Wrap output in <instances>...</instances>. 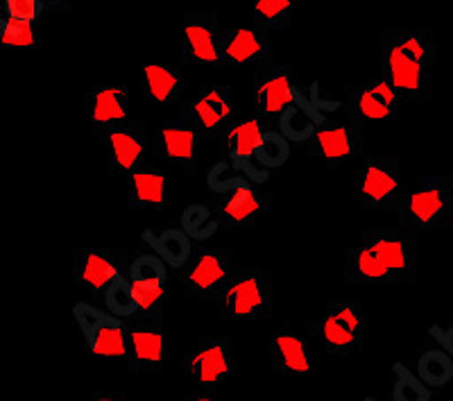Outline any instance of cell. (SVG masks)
<instances>
[{
	"label": "cell",
	"mask_w": 453,
	"mask_h": 401,
	"mask_svg": "<svg viewBox=\"0 0 453 401\" xmlns=\"http://www.w3.org/2000/svg\"><path fill=\"white\" fill-rule=\"evenodd\" d=\"M383 80L406 100L424 98L435 75V39L431 30L386 32L381 52Z\"/></svg>",
	"instance_id": "cell-1"
},
{
	"label": "cell",
	"mask_w": 453,
	"mask_h": 401,
	"mask_svg": "<svg viewBox=\"0 0 453 401\" xmlns=\"http://www.w3.org/2000/svg\"><path fill=\"white\" fill-rule=\"evenodd\" d=\"M218 306L226 320L257 322L273 309V283L265 267H232L218 293Z\"/></svg>",
	"instance_id": "cell-2"
},
{
	"label": "cell",
	"mask_w": 453,
	"mask_h": 401,
	"mask_svg": "<svg viewBox=\"0 0 453 401\" xmlns=\"http://www.w3.org/2000/svg\"><path fill=\"white\" fill-rule=\"evenodd\" d=\"M392 209L403 229L412 234L444 225L453 209V180L449 175L422 177L408 193L399 196Z\"/></svg>",
	"instance_id": "cell-3"
},
{
	"label": "cell",
	"mask_w": 453,
	"mask_h": 401,
	"mask_svg": "<svg viewBox=\"0 0 453 401\" xmlns=\"http://www.w3.org/2000/svg\"><path fill=\"white\" fill-rule=\"evenodd\" d=\"M318 338L331 356L358 354L365 338V324L358 302H335L318 320Z\"/></svg>",
	"instance_id": "cell-4"
},
{
	"label": "cell",
	"mask_w": 453,
	"mask_h": 401,
	"mask_svg": "<svg viewBox=\"0 0 453 401\" xmlns=\"http://www.w3.org/2000/svg\"><path fill=\"white\" fill-rule=\"evenodd\" d=\"M73 315L87 338L88 350L103 359L127 356V327L113 313L96 309L91 304H75Z\"/></svg>",
	"instance_id": "cell-5"
},
{
	"label": "cell",
	"mask_w": 453,
	"mask_h": 401,
	"mask_svg": "<svg viewBox=\"0 0 453 401\" xmlns=\"http://www.w3.org/2000/svg\"><path fill=\"white\" fill-rule=\"evenodd\" d=\"M181 52L193 66H213L222 62V32L218 19L206 12H193L181 23Z\"/></svg>",
	"instance_id": "cell-6"
},
{
	"label": "cell",
	"mask_w": 453,
	"mask_h": 401,
	"mask_svg": "<svg viewBox=\"0 0 453 401\" xmlns=\"http://www.w3.org/2000/svg\"><path fill=\"white\" fill-rule=\"evenodd\" d=\"M236 366L232 338H202L196 350L184 359V370L200 383L204 390H211Z\"/></svg>",
	"instance_id": "cell-7"
},
{
	"label": "cell",
	"mask_w": 453,
	"mask_h": 401,
	"mask_svg": "<svg viewBox=\"0 0 453 401\" xmlns=\"http://www.w3.org/2000/svg\"><path fill=\"white\" fill-rule=\"evenodd\" d=\"M363 243L372 247L376 257L381 258L390 274V283L411 281L418 270V257H415V241L412 232L399 229V232H365Z\"/></svg>",
	"instance_id": "cell-8"
},
{
	"label": "cell",
	"mask_w": 453,
	"mask_h": 401,
	"mask_svg": "<svg viewBox=\"0 0 453 401\" xmlns=\"http://www.w3.org/2000/svg\"><path fill=\"white\" fill-rule=\"evenodd\" d=\"M232 263L220 250H197L184 266V289L193 299L218 297L222 283L232 273Z\"/></svg>",
	"instance_id": "cell-9"
},
{
	"label": "cell",
	"mask_w": 453,
	"mask_h": 401,
	"mask_svg": "<svg viewBox=\"0 0 453 401\" xmlns=\"http://www.w3.org/2000/svg\"><path fill=\"white\" fill-rule=\"evenodd\" d=\"M402 190L399 161L395 157H370L363 164L361 196L367 209H390Z\"/></svg>",
	"instance_id": "cell-10"
},
{
	"label": "cell",
	"mask_w": 453,
	"mask_h": 401,
	"mask_svg": "<svg viewBox=\"0 0 453 401\" xmlns=\"http://www.w3.org/2000/svg\"><path fill=\"white\" fill-rule=\"evenodd\" d=\"M196 129L204 136H216L225 132L226 123L234 116V91L226 84H211L200 91L196 100L184 109Z\"/></svg>",
	"instance_id": "cell-11"
},
{
	"label": "cell",
	"mask_w": 453,
	"mask_h": 401,
	"mask_svg": "<svg viewBox=\"0 0 453 401\" xmlns=\"http://www.w3.org/2000/svg\"><path fill=\"white\" fill-rule=\"evenodd\" d=\"M129 370L152 374L164 366V334L157 320H143L127 327Z\"/></svg>",
	"instance_id": "cell-12"
},
{
	"label": "cell",
	"mask_w": 453,
	"mask_h": 401,
	"mask_svg": "<svg viewBox=\"0 0 453 401\" xmlns=\"http://www.w3.org/2000/svg\"><path fill=\"white\" fill-rule=\"evenodd\" d=\"M295 100H297V91L290 84L288 73L283 68L261 64V71L257 73V82H254V107L263 119H279Z\"/></svg>",
	"instance_id": "cell-13"
},
{
	"label": "cell",
	"mask_w": 453,
	"mask_h": 401,
	"mask_svg": "<svg viewBox=\"0 0 453 401\" xmlns=\"http://www.w3.org/2000/svg\"><path fill=\"white\" fill-rule=\"evenodd\" d=\"M109 166L111 173L119 175H132L145 161V136L141 123L125 120L107 132Z\"/></svg>",
	"instance_id": "cell-14"
},
{
	"label": "cell",
	"mask_w": 453,
	"mask_h": 401,
	"mask_svg": "<svg viewBox=\"0 0 453 401\" xmlns=\"http://www.w3.org/2000/svg\"><path fill=\"white\" fill-rule=\"evenodd\" d=\"M315 152L326 161H345L358 155L363 148L361 119L351 116L349 120L326 123L313 134Z\"/></svg>",
	"instance_id": "cell-15"
},
{
	"label": "cell",
	"mask_w": 453,
	"mask_h": 401,
	"mask_svg": "<svg viewBox=\"0 0 453 401\" xmlns=\"http://www.w3.org/2000/svg\"><path fill=\"white\" fill-rule=\"evenodd\" d=\"M273 42L270 32L261 27H236L232 32H222V62L232 66L245 64H265Z\"/></svg>",
	"instance_id": "cell-16"
},
{
	"label": "cell",
	"mask_w": 453,
	"mask_h": 401,
	"mask_svg": "<svg viewBox=\"0 0 453 401\" xmlns=\"http://www.w3.org/2000/svg\"><path fill=\"white\" fill-rule=\"evenodd\" d=\"M399 93L388 80L376 84H363L349 91L351 116L361 120H392L399 112Z\"/></svg>",
	"instance_id": "cell-17"
},
{
	"label": "cell",
	"mask_w": 453,
	"mask_h": 401,
	"mask_svg": "<svg viewBox=\"0 0 453 401\" xmlns=\"http://www.w3.org/2000/svg\"><path fill=\"white\" fill-rule=\"evenodd\" d=\"M265 196H261L248 180L234 177L229 193L220 204V218L226 227H245L263 212Z\"/></svg>",
	"instance_id": "cell-18"
},
{
	"label": "cell",
	"mask_w": 453,
	"mask_h": 401,
	"mask_svg": "<svg viewBox=\"0 0 453 401\" xmlns=\"http://www.w3.org/2000/svg\"><path fill=\"white\" fill-rule=\"evenodd\" d=\"M273 370L283 376L311 372V351L304 335L293 329H279L273 335Z\"/></svg>",
	"instance_id": "cell-19"
},
{
	"label": "cell",
	"mask_w": 453,
	"mask_h": 401,
	"mask_svg": "<svg viewBox=\"0 0 453 401\" xmlns=\"http://www.w3.org/2000/svg\"><path fill=\"white\" fill-rule=\"evenodd\" d=\"M93 125L109 132L127 120V89L125 84H103L93 91Z\"/></svg>",
	"instance_id": "cell-20"
},
{
	"label": "cell",
	"mask_w": 453,
	"mask_h": 401,
	"mask_svg": "<svg viewBox=\"0 0 453 401\" xmlns=\"http://www.w3.org/2000/svg\"><path fill=\"white\" fill-rule=\"evenodd\" d=\"M78 281L91 290H107L116 279L123 277L119 263L104 250H82L78 254Z\"/></svg>",
	"instance_id": "cell-21"
},
{
	"label": "cell",
	"mask_w": 453,
	"mask_h": 401,
	"mask_svg": "<svg viewBox=\"0 0 453 401\" xmlns=\"http://www.w3.org/2000/svg\"><path fill=\"white\" fill-rule=\"evenodd\" d=\"M197 129L191 123V119L181 113L180 119L168 120L161 129V139H164L165 155L180 166H191L196 161V143H197Z\"/></svg>",
	"instance_id": "cell-22"
},
{
	"label": "cell",
	"mask_w": 453,
	"mask_h": 401,
	"mask_svg": "<svg viewBox=\"0 0 453 401\" xmlns=\"http://www.w3.org/2000/svg\"><path fill=\"white\" fill-rule=\"evenodd\" d=\"M345 274L354 283H390V274L381 258L363 241L347 250Z\"/></svg>",
	"instance_id": "cell-23"
},
{
	"label": "cell",
	"mask_w": 453,
	"mask_h": 401,
	"mask_svg": "<svg viewBox=\"0 0 453 401\" xmlns=\"http://www.w3.org/2000/svg\"><path fill=\"white\" fill-rule=\"evenodd\" d=\"M165 196V181L159 173L152 170H134L129 175L127 184V202L129 209L136 212H152L164 204Z\"/></svg>",
	"instance_id": "cell-24"
},
{
	"label": "cell",
	"mask_w": 453,
	"mask_h": 401,
	"mask_svg": "<svg viewBox=\"0 0 453 401\" xmlns=\"http://www.w3.org/2000/svg\"><path fill=\"white\" fill-rule=\"evenodd\" d=\"M263 125L257 119L242 120L229 127V132L225 134V150L229 159L238 166H248L250 159H254V152H257V145L263 136Z\"/></svg>",
	"instance_id": "cell-25"
},
{
	"label": "cell",
	"mask_w": 453,
	"mask_h": 401,
	"mask_svg": "<svg viewBox=\"0 0 453 401\" xmlns=\"http://www.w3.org/2000/svg\"><path fill=\"white\" fill-rule=\"evenodd\" d=\"M143 241L148 243L150 250L155 254H159L165 261V266L170 267H184L188 263L193 254L191 247V236L181 229H168L164 234H152L145 232Z\"/></svg>",
	"instance_id": "cell-26"
},
{
	"label": "cell",
	"mask_w": 453,
	"mask_h": 401,
	"mask_svg": "<svg viewBox=\"0 0 453 401\" xmlns=\"http://www.w3.org/2000/svg\"><path fill=\"white\" fill-rule=\"evenodd\" d=\"M143 75L148 98L152 103L165 104L177 98V93H180V73H177V68L164 66V64H148Z\"/></svg>",
	"instance_id": "cell-27"
},
{
	"label": "cell",
	"mask_w": 453,
	"mask_h": 401,
	"mask_svg": "<svg viewBox=\"0 0 453 401\" xmlns=\"http://www.w3.org/2000/svg\"><path fill=\"white\" fill-rule=\"evenodd\" d=\"M418 374L428 388L447 386L453 379V356L447 350H428L419 356Z\"/></svg>",
	"instance_id": "cell-28"
},
{
	"label": "cell",
	"mask_w": 453,
	"mask_h": 401,
	"mask_svg": "<svg viewBox=\"0 0 453 401\" xmlns=\"http://www.w3.org/2000/svg\"><path fill=\"white\" fill-rule=\"evenodd\" d=\"M136 302V318L159 320L164 306V281H145V279H129Z\"/></svg>",
	"instance_id": "cell-29"
},
{
	"label": "cell",
	"mask_w": 453,
	"mask_h": 401,
	"mask_svg": "<svg viewBox=\"0 0 453 401\" xmlns=\"http://www.w3.org/2000/svg\"><path fill=\"white\" fill-rule=\"evenodd\" d=\"M293 0H254V23L265 32L286 30L290 23Z\"/></svg>",
	"instance_id": "cell-30"
},
{
	"label": "cell",
	"mask_w": 453,
	"mask_h": 401,
	"mask_svg": "<svg viewBox=\"0 0 453 401\" xmlns=\"http://www.w3.org/2000/svg\"><path fill=\"white\" fill-rule=\"evenodd\" d=\"M290 157V143L288 139L283 136L281 132H263L261 141L257 145V152H254V159L261 166L263 170H273L283 166Z\"/></svg>",
	"instance_id": "cell-31"
},
{
	"label": "cell",
	"mask_w": 453,
	"mask_h": 401,
	"mask_svg": "<svg viewBox=\"0 0 453 401\" xmlns=\"http://www.w3.org/2000/svg\"><path fill=\"white\" fill-rule=\"evenodd\" d=\"M279 123H281V134L288 141L313 139L315 129H318L309 112H306V107H297L295 103L286 107V112L279 116Z\"/></svg>",
	"instance_id": "cell-32"
},
{
	"label": "cell",
	"mask_w": 453,
	"mask_h": 401,
	"mask_svg": "<svg viewBox=\"0 0 453 401\" xmlns=\"http://www.w3.org/2000/svg\"><path fill=\"white\" fill-rule=\"evenodd\" d=\"M104 306H107L109 313H113L116 318H134L136 302L129 279H116V281L104 290Z\"/></svg>",
	"instance_id": "cell-33"
},
{
	"label": "cell",
	"mask_w": 453,
	"mask_h": 401,
	"mask_svg": "<svg viewBox=\"0 0 453 401\" xmlns=\"http://www.w3.org/2000/svg\"><path fill=\"white\" fill-rule=\"evenodd\" d=\"M392 372H395V379H396L395 388H392V399L396 401L431 399V390H428L426 383H424L422 379H415L406 366L396 363V366L392 367Z\"/></svg>",
	"instance_id": "cell-34"
},
{
	"label": "cell",
	"mask_w": 453,
	"mask_h": 401,
	"mask_svg": "<svg viewBox=\"0 0 453 401\" xmlns=\"http://www.w3.org/2000/svg\"><path fill=\"white\" fill-rule=\"evenodd\" d=\"M218 229L216 218L211 216V212L202 204L188 206L184 212V232L191 238H197V241H204V238L213 236Z\"/></svg>",
	"instance_id": "cell-35"
},
{
	"label": "cell",
	"mask_w": 453,
	"mask_h": 401,
	"mask_svg": "<svg viewBox=\"0 0 453 401\" xmlns=\"http://www.w3.org/2000/svg\"><path fill=\"white\" fill-rule=\"evenodd\" d=\"M129 279H145V281L165 283V261L159 254H141L129 266Z\"/></svg>",
	"instance_id": "cell-36"
},
{
	"label": "cell",
	"mask_w": 453,
	"mask_h": 401,
	"mask_svg": "<svg viewBox=\"0 0 453 401\" xmlns=\"http://www.w3.org/2000/svg\"><path fill=\"white\" fill-rule=\"evenodd\" d=\"M35 30H32V23L14 21V19H7L5 32H3V46L10 48H30L35 43Z\"/></svg>",
	"instance_id": "cell-37"
},
{
	"label": "cell",
	"mask_w": 453,
	"mask_h": 401,
	"mask_svg": "<svg viewBox=\"0 0 453 401\" xmlns=\"http://www.w3.org/2000/svg\"><path fill=\"white\" fill-rule=\"evenodd\" d=\"M43 12V0H5L7 19L35 23Z\"/></svg>",
	"instance_id": "cell-38"
},
{
	"label": "cell",
	"mask_w": 453,
	"mask_h": 401,
	"mask_svg": "<svg viewBox=\"0 0 453 401\" xmlns=\"http://www.w3.org/2000/svg\"><path fill=\"white\" fill-rule=\"evenodd\" d=\"M431 335L438 340L440 345H442V350H447L449 354L453 356V324L449 327V329H442V327H433Z\"/></svg>",
	"instance_id": "cell-39"
},
{
	"label": "cell",
	"mask_w": 453,
	"mask_h": 401,
	"mask_svg": "<svg viewBox=\"0 0 453 401\" xmlns=\"http://www.w3.org/2000/svg\"><path fill=\"white\" fill-rule=\"evenodd\" d=\"M7 19H0V46H3V32H5Z\"/></svg>",
	"instance_id": "cell-40"
},
{
	"label": "cell",
	"mask_w": 453,
	"mask_h": 401,
	"mask_svg": "<svg viewBox=\"0 0 453 401\" xmlns=\"http://www.w3.org/2000/svg\"><path fill=\"white\" fill-rule=\"evenodd\" d=\"M0 112H3V109H0Z\"/></svg>",
	"instance_id": "cell-41"
}]
</instances>
